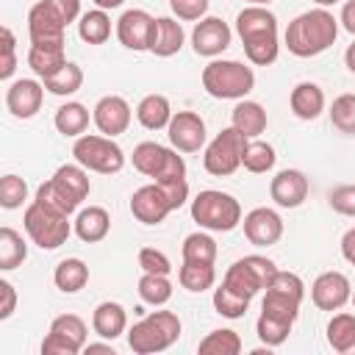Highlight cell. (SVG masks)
<instances>
[{"label":"cell","mask_w":355,"mask_h":355,"mask_svg":"<svg viewBox=\"0 0 355 355\" xmlns=\"http://www.w3.org/2000/svg\"><path fill=\"white\" fill-rule=\"evenodd\" d=\"M236 33L241 36L250 64L269 67L277 61V17L266 6H247L236 17Z\"/></svg>","instance_id":"1"},{"label":"cell","mask_w":355,"mask_h":355,"mask_svg":"<svg viewBox=\"0 0 355 355\" xmlns=\"http://www.w3.org/2000/svg\"><path fill=\"white\" fill-rule=\"evenodd\" d=\"M338 36V19L327 8H313L294 17L286 28V47L297 58H313L324 53Z\"/></svg>","instance_id":"2"},{"label":"cell","mask_w":355,"mask_h":355,"mask_svg":"<svg viewBox=\"0 0 355 355\" xmlns=\"http://www.w3.org/2000/svg\"><path fill=\"white\" fill-rule=\"evenodd\" d=\"M180 338V319L172 311H153L128 330V347L136 355H153L169 349Z\"/></svg>","instance_id":"3"},{"label":"cell","mask_w":355,"mask_h":355,"mask_svg":"<svg viewBox=\"0 0 355 355\" xmlns=\"http://www.w3.org/2000/svg\"><path fill=\"white\" fill-rule=\"evenodd\" d=\"M80 17V0H39L28 11L31 42H64L69 22Z\"/></svg>","instance_id":"4"},{"label":"cell","mask_w":355,"mask_h":355,"mask_svg":"<svg viewBox=\"0 0 355 355\" xmlns=\"http://www.w3.org/2000/svg\"><path fill=\"white\" fill-rule=\"evenodd\" d=\"M202 89L216 100H241L255 89V72L241 61H211L202 69Z\"/></svg>","instance_id":"5"},{"label":"cell","mask_w":355,"mask_h":355,"mask_svg":"<svg viewBox=\"0 0 355 355\" xmlns=\"http://www.w3.org/2000/svg\"><path fill=\"white\" fill-rule=\"evenodd\" d=\"M191 219L205 230L227 233L241 222V205L225 191L205 189L191 200Z\"/></svg>","instance_id":"6"},{"label":"cell","mask_w":355,"mask_h":355,"mask_svg":"<svg viewBox=\"0 0 355 355\" xmlns=\"http://www.w3.org/2000/svg\"><path fill=\"white\" fill-rule=\"evenodd\" d=\"M247 136L239 133L233 125L230 128H222L214 141L205 147V155H202V166L208 175L214 178H227L233 175L239 166H241V158H244V150H247Z\"/></svg>","instance_id":"7"},{"label":"cell","mask_w":355,"mask_h":355,"mask_svg":"<svg viewBox=\"0 0 355 355\" xmlns=\"http://www.w3.org/2000/svg\"><path fill=\"white\" fill-rule=\"evenodd\" d=\"M75 161L83 169L100 172V175H116L125 166V153L111 136H78L72 147Z\"/></svg>","instance_id":"8"},{"label":"cell","mask_w":355,"mask_h":355,"mask_svg":"<svg viewBox=\"0 0 355 355\" xmlns=\"http://www.w3.org/2000/svg\"><path fill=\"white\" fill-rule=\"evenodd\" d=\"M22 225H25L31 241L39 244L42 250H55L69 239V216H64L58 211H50L36 200L25 208Z\"/></svg>","instance_id":"9"},{"label":"cell","mask_w":355,"mask_h":355,"mask_svg":"<svg viewBox=\"0 0 355 355\" xmlns=\"http://www.w3.org/2000/svg\"><path fill=\"white\" fill-rule=\"evenodd\" d=\"M133 166L141 175L153 178L155 183L172 180V178H186L183 158L175 150H169V147H164L158 141H141V144H136V150H133Z\"/></svg>","instance_id":"10"},{"label":"cell","mask_w":355,"mask_h":355,"mask_svg":"<svg viewBox=\"0 0 355 355\" xmlns=\"http://www.w3.org/2000/svg\"><path fill=\"white\" fill-rule=\"evenodd\" d=\"M275 272H277L275 261H269L263 255H244L241 261L230 263V269L225 272V283L230 288H236L239 294H244V297L252 300L261 288L266 291V286L272 283Z\"/></svg>","instance_id":"11"},{"label":"cell","mask_w":355,"mask_h":355,"mask_svg":"<svg viewBox=\"0 0 355 355\" xmlns=\"http://www.w3.org/2000/svg\"><path fill=\"white\" fill-rule=\"evenodd\" d=\"M86 322L75 313H61L53 319L50 333L42 341L44 355H75L86 347Z\"/></svg>","instance_id":"12"},{"label":"cell","mask_w":355,"mask_h":355,"mask_svg":"<svg viewBox=\"0 0 355 355\" xmlns=\"http://www.w3.org/2000/svg\"><path fill=\"white\" fill-rule=\"evenodd\" d=\"M172 211H175V208H172L166 191H164L158 183L141 186V189H136L133 197H130V214H133L141 225H158V222H164Z\"/></svg>","instance_id":"13"},{"label":"cell","mask_w":355,"mask_h":355,"mask_svg":"<svg viewBox=\"0 0 355 355\" xmlns=\"http://www.w3.org/2000/svg\"><path fill=\"white\" fill-rule=\"evenodd\" d=\"M166 133H169L172 147L180 150V153H197L205 144V122L194 111L172 114V119L166 125Z\"/></svg>","instance_id":"14"},{"label":"cell","mask_w":355,"mask_h":355,"mask_svg":"<svg viewBox=\"0 0 355 355\" xmlns=\"http://www.w3.org/2000/svg\"><path fill=\"white\" fill-rule=\"evenodd\" d=\"M311 300L319 311H338L352 300V286L341 272H322L311 286Z\"/></svg>","instance_id":"15"},{"label":"cell","mask_w":355,"mask_h":355,"mask_svg":"<svg viewBox=\"0 0 355 355\" xmlns=\"http://www.w3.org/2000/svg\"><path fill=\"white\" fill-rule=\"evenodd\" d=\"M230 28L225 19L219 17H205L194 25L191 31V47L197 55H205V58H214L219 53H225L230 47Z\"/></svg>","instance_id":"16"},{"label":"cell","mask_w":355,"mask_h":355,"mask_svg":"<svg viewBox=\"0 0 355 355\" xmlns=\"http://www.w3.org/2000/svg\"><path fill=\"white\" fill-rule=\"evenodd\" d=\"M153 25H155V17H150L141 8H130L116 19V39L128 50H150Z\"/></svg>","instance_id":"17"},{"label":"cell","mask_w":355,"mask_h":355,"mask_svg":"<svg viewBox=\"0 0 355 355\" xmlns=\"http://www.w3.org/2000/svg\"><path fill=\"white\" fill-rule=\"evenodd\" d=\"M92 119H94V125H97V130L103 136H111L114 139V136H119V133L128 130V125H130V105L119 94L100 97L97 105H94Z\"/></svg>","instance_id":"18"},{"label":"cell","mask_w":355,"mask_h":355,"mask_svg":"<svg viewBox=\"0 0 355 355\" xmlns=\"http://www.w3.org/2000/svg\"><path fill=\"white\" fill-rule=\"evenodd\" d=\"M244 236L255 247H272L283 236V219L272 208H252L244 216Z\"/></svg>","instance_id":"19"},{"label":"cell","mask_w":355,"mask_h":355,"mask_svg":"<svg viewBox=\"0 0 355 355\" xmlns=\"http://www.w3.org/2000/svg\"><path fill=\"white\" fill-rule=\"evenodd\" d=\"M42 100H44V83L31 78L14 80L6 92V105L17 119H31L42 108Z\"/></svg>","instance_id":"20"},{"label":"cell","mask_w":355,"mask_h":355,"mask_svg":"<svg viewBox=\"0 0 355 355\" xmlns=\"http://www.w3.org/2000/svg\"><path fill=\"white\" fill-rule=\"evenodd\" d=\"M269 194L280 208H297L308 197V178L300 169H280L269 183Z\"/></svg>","instance_id":"21"},{"label":"cell","mask_w":355,"mask_h":355,"mask_svg":"<svg viewBox=\"0 0 355 355\" xmlns=\"http://www.w3.org/2000/svg\"><path fill=\"white\" fill-rule=\"evenodd\" d=\"M64 64H67L64 42H31L28 67H31L42 80L50 78V75H55Z\"/></svg>","instance_id":"22"},{"label":"cell","mask_w":355,"mask_h":355,"mask_svg":"<svg viewBox=\"0 0 355 355\" xmlns=\"http://www.w3.org/2000/svg\"><path fill=\"white\" fill-rule=\"evenodd\" d=\"M183 28L180 22H175L172 17H158L153 25V39H150V53H155L158 58H169L175 53H180L183 47Z\"/></svg>","instance_id":"23"},{"label":"cell","mask_w":355,"mask_h":355,"mask_svg":"<svg viewBox=\"0 0 355 355\" xmlns=\"http://www.w3.org/2000/svg\"><path fill=\"white\" fill-rule=\"evenodd\" d=\"M288 105H291V111H294L297 119L311 122V119H316V116L324 111V92H322L316 83L302 80V83H297V86L291 89Z\"/></svg>","instance_id":"24"},{"label":"cell","mask_w":355,"mask_h":355,"mask_svg":"<svg viewBox=\"0 0 355 355\" xmlns=\"http://www.w3.org/2000/svg\"><path fill=\"white\" fill-rule=\"evenodd\" d=\"M92 327H94V333L100 336V338H105V341H114V338H119L122 333H125V327H128V313H125V308L119 305V302H100L97 308H94V313H92Z\"/></svg>","instance_id":"25"},{"label":"cell","mask_w":355,"mask_h":355,"mask_svg":"<svg viewBox=\"0 0 355 355\" xmlns=\"http://www.w3.org/2000/svg\"><path fill=\"white\" fill-rule=\"evenodd\" d=\"M108 230H111V216H108V211L100 208V205H89V208H83V211L75 216V233H78V239L86 241V244L103 241V239L108 236Z\"/></svg>","instance_id":"26"},{"label":"cell","mask_w":355,"mask_h":355,"mask_svg":"<svg viewBox=\"0 0 355 355\" xmlns=\"http://www.w3.org/2000/svg\"><path fill=\"white\" fill-rule=\"evenodd\" d=\"M230 122H233V128H236L239 133H244L247 139H255V136H261V133L266 130V111H263V105L255 103V100H241V103L233 108Z\"/></svg>","instance_id":"27"},{"label":"cell","mask_w":355,"mask_h":355,"mask_svg":"<svg viewBox=\"0 0 355 355\" xmlns=\"http://www.w3.org/2000/svg\"><path fill=\"white\" fill-rule=\"evenodd\" d=\"M136 119L147 128V130H161L169 125L172 119V105L164 94H147L141 97V103L136 105Z\"/></svg>","instance_id":"28"},{"label":"cell","mask_w":355,"mask_h":355,"mask_svg":"<svg viewBox=\"0 0 355 355\" xmlns=\"http://www.w3.org/2000/svg\"><path fill=\"white\" fill-rule=\"evenodd\" d=\"M327 344L341 355H355V316L336 313L327 324Z\"/></svg>","instance_id":"29"},{"label":"cell","mask_w":355,"mask_h":355,"mask_svg":"<svg viewBox=\"0 0 355 355\" xmlns=\"http://www.w3.org/2000/svg\"><path fill=\"white\" fill-rule=\"evenodd\" d=\"M53 280H55V286H58L64 294H75V291H80V288L89 283V266H86L80 258H64V261L55 266Z\"/></svg>","instance_id":"30"},{"label":"cell","mask_w":355,"mask_h":355,"mask_svg":"<svg viewBox=\"0 0 355 355\" xmlns=\"http://www.w3.org/2000/svg\"><path fill=\"white\" fill-rule=\"evenodd\" d=\"M78 33L86 44H105L111 36V17L105 14V8L86 11L78 22Z\"/></svg>","instance_id":"31"},{"label":"cell","mask_w":355,"mask_h":355,"mask_svg":"<svg viewBox=\"0 0 355 355\" xmlns=\"http://www.w3.org/2000/svg\"><path fill=\"white\" fill-rule=\"evenodd\" d=\"M89 128V111L83 103H64L58 111H55V130L64 133V136H80L83 130Z\"/></svg>","instance_id":"32"},{"label":"cell","mask_w":355,"mask_h":355,"mask_svg":"<svg viewBox=\"0 0 355 355\" xmlns=\"http://www.w3.org/2000/svg\"><path fill=\"white\" fill-rule=\"evenodd\" d=\"M53 180H55L64 191H69L78 202H83V200L89 197L92 183H89V175H86V169H83L80 164H64V166H58L55 175H53Z\"/></svg>","instance_id":"33"},{"label":"cell","mask_w":355,"mask_h":355,"mask_svg":"<svg viewBox=\"0 0 355 355\" xmlns=\"http://www.w3.org/2000/svg\"><path fill=\"white\" fill-rule=\"evenodd\" d=\"M44 83V89L50 92V94H58V97H69V94H75L80 86H83V69L78 67V64H72V61H67L55 75H50V78H44L42 80Z\"/></svg>","instance_id":"34"},{"label":"cell","mask_w":355,"mask_h":355,"mask_svg":"<svg viewBox=\"0 0 355 355\" xmlns=\"http://www.w3.org/2000/svg\"><path fill=\"white\" fill-rule=\"evenodd\" d=\"M28 258V244L14 227H0V269H17Z\"/></svg>","instance_id":"35"},{"label":"cell","mask_w":355,"mask_h":355,"mask_svg":"<svg viewBox=\"0 0 355 355\" xmlns=\"http://www.w3.org/2000/svg\"><path fill=\"white\" fill-rule=\"evenodd\" d=\"M36 202H42L44 208H50V211H58V214H64V216H69L80 202L69 194V191H64L53 178L47 180V183H42L39 189H36Z\"/></svg>","instance_id":"36"},{"label":"cell","mask_w":355,"mask_h":355,"mask_svg":"<svg viewBox=\"0 0 355 355\" xmlns=\"http://www.w3.org/2000/svg\"><path fill=\"white\" fill-rule=\"evenodd\" d=\"M178 280L186 291H208L216 280V272H214V263H191V261H183L180 272H178Z\"/></svg>","instance_id":"37"},{"label":"cell","mask_w":355,"mask_h":355,"mask_svg":"<svg viewBox=\"0 0 355 355\" xmlns=\"http://www.w3.org/2000/svg\"><path fill=\"white\" fill-rule=\"evenodd\" d=\"M275 147L272 144H266V141H261V139H252V141H247V150H244V158H241V166L247 169V172H252V175H263V172H269L272 166H275Z\"/></svg>","instance_id":"38"},{"label":"cell","mask_w":355,"mask_h":355,"mask_svg":"<svg viewBox=\"0 0 355 355\" xmlns=\"http://www.w3.org/2000/svg\"><path fill=\"white\" fill-rule=\"evenodd\" d=\"M139 297L141 302L147 305H166L169 297H172V283L166 275H153V272H144L141 280H139Z\"/></svg>","instance_id":"39"},{"label":"cell","mask_w":355,"mask_h":355,"mask_svg":"<svg viewBox=\"0 0 355 355\" xmlns=\"http://www.w3.org/2000/svg\"><path fill=\"white\" fill-rule=\"evenodd\" d=\"M214 308H216V313H222L227 319H241L247 313V308H250V297H244L236 288H230L227 283H222L214 291Z\"/></svg>","instance_id":"40"},{"label":"cell","mask_w":355,"mask_h":355,"mask_svg":"<svg viewBox=\"0 0 355 355\" xmlns=\"http://www.w3.org/2000/svg\"><path fill=\"white\" fill-rule=\"evenodd\" d=\"M202 355H239L241 352V338L236 330H211L200 347Z\"/></svg>","instance_id":"41"},{"label":"cell","mask_w":355,"mask_h":355,"mask_svg":"<svg viewBox=\"0 0 355 355\" xmlns=\"http://www.w3.org/2000/svg\"><path fill=\"white\" fill-rule=\"evenodd\" d=\"M183 261L214 263L216 261V241L208 233H189L183 239Z\"/></svg>","instance_id":"42"},{"label":"cell","mask_w":355,"mask_h":355,"mask_svg":"<svg viewBox=\"0 0 355 355\" xmlns=\"http://www.w3.org/2000/svg\"><path fill=\"white\" fill-rule=\"evenodd\" d=\"M300 305H302V302H297V300H291V297H286V294H280V291L266 288V297H263V302H261V313L294 324V319H297V313H300Z\"/></svg>","instance_id":"43"},{"label":"cell","mask_w":355,"mask_h":355,"mask_svg":"<svg viewBox=\"0 0 355 355\" xmlns=\"http://www.w3.org/2000/svg\"><path fill=\"white\" fill-rule=\"evenodd\" d=\"M330 122L336 130L355 136V94H341L330 105Z\"/></svg>","instance_id":"44"},{"label":"cell","mask_w":355,"mask_h":355,"mask_svg":"<svg viewBox=\"0 0 355 355\" xmlns=\"http://www.w3.org/2000/svg\"><path fill=\"white\" fill-rule=\"evenodd\" d=\"M255 333H258V338H261L266 347H280V344L288 338L291 324H288V322H280V319H275V316L261 313V316H258V324H255Z\"/></svg>","instance_id":"45"},{"label":"cell","mask_w":355,"mask_h":355,"mask_svg":"<svg viewBox=\"0 0 355 355\" xmlns=\"http://www.w3.org/2000/svg\"><path fill=\"white\" fill-rule=\"evenodd\" d=\"M28 200V183L19 175H6L0 180V205L3 208H19Z\"/></svg>","instance_id":"46"},{"label":"cell","mask_w":355,"mask_h":355,"mask_svg":"<svg viewBox=\"0 0 355 355\" xmlns=\"http://www.w3.org/2000/svg\"><path fill=\"white\" fill-rule=\"evenodd\" d=\"M266 288H272V291H280V294H286V297H291V300H297V302H302V297H305V283L300 280V275H294V272H275V277H272V283L266 286Z\"/></svg>","instance_id":"47"},{"label":"cell","mask_w":355,"mask_h":355,"mask_svg":"<svg viewBox=\"0 0 355 355\" xmlns=\"http://www.w3.org/2000/svg\"><path fill=\"white\" fill-rule=\"evenodd\" d=\"M139 266H141V272H153V275H169L172 272L169 258L155 247H141L139 250Z\"/></svg>","instance_id":"48"},{"label":"cell","mask_w":355,"mask_h":355,"mask_svg":"<svg viewBox=\"0 0 355 355\" xmlns=\"http://www.w3.org/2000/svg\"><path fill=\"white\" fill-rule=\"evenodd\" d=\"M330 208L341 216H355V183H347V186H336L330 191Z\"/></svg>","instance_id":"49"},{"label":"cell","mask_w":355,"mask_h":355,"mask_svg":"<svg viewBox=\"0 0 355 355\" xmlns=\"http://www.w3.org/2000/svg\"><path fill=\"white\" fill-rule=\"evenodd\" d=\"M0 42H3V61H0V78L3 80H8L11 75H14V69H17V42H14V33H11V28H3L0 31Z\"/></svg>","instance_id":"50"},{"label":"cell","mask_w":355,"mask_h":355,"mask_svg":"<svg viewBox=\"0 0 355 355\" xmlns=\"http://www.w3.org/2000/svg\"><path fill=\"white\" fill-rule=\"evenodd\" d=\"M208 3L211 0H169V8L178 14V19L194 22V19H202V14L208 11Z\"/></svg>","instance_id":"51"},{"label":"cell","mask_w":355,"mask_h":355,"mask_svg":"<svg viewBox=\"0 0 355 355\" xmlns=\"http://www.w3.org/2000/svg\"><path fill=\"white\" fill-rule=\"evenodd\" d=\"M164 191H166V197H169V202H172V208L178 211L186 200H189V183H186V178H172V180H161L158 183Z\"/></svg>","instance_id":"52"},{"label":"cell","mask_w":355,"mask_h":355,"mask_svg":"<svg viewBox=\"0 0 355 355\" xmlns=\"http://www.w3.org/2000/svg\"><path fill=\"white\" fill-rule=\"evenodd\" d=\"M0 297H3V302H0V319H8L14 313V308H17V291H14V286L8 280H0Z\"/></svg>","instance_id":"53"},{"label":"cell","mask_w":355,"mask_h":355,"mask_svg":"<svg viewBox=\"0 0 355 355\" xmlns=\"http://www.w3.org/2000/svg\"><path fill=\"white\" fill-rule=\"evenodd\" d=\"M338 22L344 25L347 33L355 36V0H347V3L341 6V17H338Z\"/></svg>","instance_id":"54"},{"label":"cell","mask_w":355,"mask_h":355,"mask_svg":"<svg viewBox=\"0 0 355 355\" xmlns=\"http://www.w3.org/2000/svg\"><path fill=\"white\" fill-rule=\"evenodd\" d=\"M341 255L355 266V227H349L344 233V239H341Z\"/></svg>","instance_id":"55"},{"label":"cell","mask_w":355,"mask_h":355,"mask_svg":"<svg viewBox=\"0 0 355 355\" xmlns=\"http://www.w3.org/2000/svg\"><path fill=\"white\" fill-rule=\"evenodd\" d=\"M344 64H347V69L355 75V42L347 47V53H344Z\"/></svg>","instance_id":"56"},{"label":"cell","mask_w":355,"mask_h":355,"mask_svg":"<svg viewBox=\"0 0 355 355\" xmlns=\"http://www.w3.org/2000/svg\"><path fill=\"white\" fill-rule=\"evenodd\" d=\"M83 349L86 352H108V355H114V347L111 344H86Z\"/></svg>","instance_id":"57"},{"label":"cell","mask_w":355,"mask_h":355,"mask_svg":"<svg viewBox=\"0 0 355 355\" xmlns=\"http://www.w3.org/2000/svg\"><path fill=\"white\" fill-rule=\"evenodd\" d=\"M97 3V8H119L125 0H94Z\"/></svg>","instance_id":"58"},{"label":"cell","mask_w":355,"mask_h":355,"mask_svg":"<svg viewBox=\"0 0 355 355\" xmlns=\"http://www.w3.org/2000/svg\"><path fill=\"white\" fill-rule=\"evenodd\" d=\"M247 3H250V6H269L272 0H247Z\"/></svg>","instance_id":"59"},{"label":"cell","mask_w":355,"mask_h":355,"mask_svg":"<svg viewBox=\"0 0 355 355\" xmlns=\"http://www.w3.org/2000/svg\"><path fill=\"white\" fill-rule=\"evenodd\" d=\"M313 3H319V6L324 8V6H333V3H338V0H313Z\"/></svg>","instance_id":"60"},{"label":"cell","mask_w":355,"mask_h":355,"mask_svg":"<svg viewBox=\"0 0 355 355\" xmlns=\"http://www.w3.org/2000/svg\"><path fill=\"white\" fill-rule=\"evenodd\" d=\"M352 305H355V291H352Z\"/></svg>","instance_id":"61"}]
</instances>
